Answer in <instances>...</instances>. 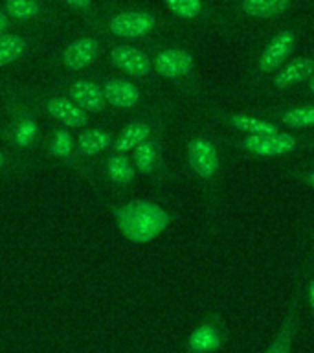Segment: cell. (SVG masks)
<instances>
[{
    "label": "cell",
    "mask_w": 314,
    "mask_h": 353,
    "mask_svg": "<svg viewBox=\"0 0 314 353\" xmlns=\"http://www.w3.org/2000/svg\"><path fill=\"white\" fill-rule=\"evenodd\" d=\"M110 59L118 68H121L127 74L134 77L147 76L151 70V61L142 50L134 48V46H127V44H118L110 52Z\"/></svg>",
    "instance_id": "5"
},
{
    "label": "cell",
    "mask_w": 314,
    "mask_h": 353,
    "mask_svg": "<svg viewBox=\"0 0 314 353\" xmlns=\"http://www.w3.org/2000/svg\"><path fill=\"white\" fill-rule=\"evenodd\" d=\"M105 101L120 109L134 107L140 101V90L132 83L123 79H109L103 87Z\"/></svg>",
    "instance_id": "10"
},
{
    "label": "cell",
    "mask_w": 314,
    "mask_h": 353,
    "mask_svg": "<svg viewBox=\"0 0 314 353\" xmlns=\"http://www.w3.org/2000/svg\"><path fill=\"white\" fill-rule=\"evenodd\" d=\"M52 153L55 154V157H61V159H65V157H68L72 151V138L70 134L66 131H57V134H55L54 142H52Z\"/></svg>",
    "instance_id": "25"
},
{
    "label": "cell",
    "mask_w": 314,
    "mask_h": 353,
    "mask_svg": "<svg viewBox=\"0 0 314 353\" xmlns=\"http://www.w3.org/2000/svg\"><path fill=\"white\" fill-rule=\"evenodd\" d=\"M289 0H242L241 10L253 19H270L289 10Z\"/></svg>",
    "instance_id": "15"
},
{
    "label": "cell",
    "mask_w": 314,
    "mask_h": 353,
    "mask_svg": "<svg viewBox=\"0 0 314 353\" xmlns=\"http://www.w3.org/2000/svg\"><path fill=\"white\" fill-rule=\"evenodd\" d=\"M149 134H151V129H149L147 123H143V121H132V123H129L121 131L120 137L116 138L114 149L120 151V153H127V151L142 145L143 142H147Z\"/></svg>",
    "instance_id": "14"
},
{
    "label": "cell",
    "mask_w": 314,
    "mask_h": 353,
    "mask_svg": "<svg viewBox=\"0 0 314 353\" xmlns=\"http://www.w3.org/2000/svg\"><path fill=\"white\" fill-rule=\"evenodd\" d=\"M48 112L52 118H55L61 123H65L66 127H85L88 123L87 112L83 109H79L74 101L65 98L52 99L48 103Z\"/></svg>",
    "instance_id": "11"
},
{
    "label": "cell",
    "mask_w": 314,
    "mask_h": 353,
    "mask_svg": "<svg viewBox=\"0 0 314 353\" xmlns=\"http://www.w3.org/2000/svg\"><path fill=\"white\" fill-rule=\"evenodd\" d=\"M311 74H314V61L308 59V57H300V59L291 61L289 65L283 68V70L275 76L274 87L283 90V88H289L296 83L307 79Z\"/></svg>",
    "instance_id": "12"
},
{
    "label": "cell",
    "mask_w": 314,
    "mask_h": 353,
    "mask_svg": "<svg viewBox=\"0 0 314 353\" xmlns=\"http://www.w3.org/2000/svg\"><path fill=\"white\" fill-rule=\"evenodd\" d=\"M308 90H311V92L314 94V74H313V76H311V81H308Z\"/></svg>",
    "instance_id": "30"
},
{
    "label": "cell",
    "mask_w": 314,
    "mask_h": 353,
    "mask_svg": "<svg viewBox=\"0 0 314 353\" xmlns=\"http://www.w3.org/2000/svg\"><path fill=\"white\" fill-rule=\"evenodd\" d=\"M107 175L114 182L127 184L134 179V168H132L131 160L123 157V154H114L110 157L107 162Z\"/></svg>",
    "instance_id": "20"
},
{
    "label": "cell",
    "mask_w": 314,
    "mask_h": 353,
    "mask_svg": "<svg viewBox=\"0 0 314 353\" xmlns=\"http://www.w3.org/2000/svg\"><path fill=\"white\" fill-rule=\"evenodd\" d=\"M193 66H195L193 55L184 50H164L154 59V68L164 77L187 76L193 70Z\"/></svg>",
    "instance_id": "6"
},
{
    "label": "cell",
    "mask_w": 314,
    "mask_h": 353,
    "mask_svg": "<svg viewBox=\"0 0 314 353\" xmlns=\"http://www.w3.org/2000/svg\"><path fill=\"white\" fill-rule=\"evenodd\" d=\"M296 333V305H292L281 324L278 335L272 339L263 353H292V341Z\"/></svg>",
    "instance_id": "13"
},
{
    "label": "cell",
    "mask_w": 314,
    "mask_h": 353,
    "mask_svg": "<svg viewBox=\"0 0 314 353\" xmlns=\"http://www.w3.org/2000/svg\"><path fill=\"white\" fill-rule=\"evenodd\" d=\"M6 26H8V19H6L4 13H2V11H0V35H2V33H4Z\"/></svg>",
    "instance_id": "29"
},
{
    "label": "cell",
    "mask_w": 314,
    "mask_h": 353,
    "mask_svg": "<svg viewBox=\"0 0 314 353\" xmlns=\"http://www.w3.org/2000/svg\"><path fill=\"white\" fill-rule=\"evenodd\" d=\"M66 4L74 6V8H77V10H85V8H88L90 6V0H65Z\"/></svg>",
    "instance_id": "27"
},
{
    "label": "cell",
    "mask_w": 314,
    "mask_h": 353,
    "mask_svg": "<svg viewBox=\"0 0 314 353\" xmlns=\"http://www.w3.org/2000/svg\"><path fill=\"white\" fill-rule=\"evenodd\" d=\"M26 50V41L19 35H0V66L17 61Z\"/></svg>",
    "instance_id": "19"
},
{
    "label": "cell",
    "mask_w": 314,
    "mask_h": 353,
    "mask_svg": "<svg viewBox=\"0 0 314 353\" xmlns=\"http://www.w3.org/2000/svg\"><path fill=\"white\" fill-rule=\"evenodd\" d=\"M281 121L286 127H294V129L314 127V105H303V107H294V109L286 110L285 114L281 116Z\"/></svg>",
    "instance_id": "21"
},
{
    "label": "cell",
    "mask_w": 314,
    "mask_h": 353,
    "mask_svg": "<svg viewBox=\"0 0 314 353\" xmlns=\"http://www.w3.org/2000/svg\"><path fill=\"white\" fill-rule=\"evenodd\" d=\"M35 132H37V125H35V121H32V120L22 121L21 125H19V131H17V134H15L17 143H19L21 148L28 145V143H32L33 137H35Z\"/></svg>",
    "instance_id": "26"
},
{
    "label": "cell",
    "mask_w": 314,
    "mask_h": 353,
    "mask_svg": "<svg viewBox=\"0 0 314 353\" xmlns=\"http://www.w3.org/2000/svg\"><path fill=\"white\" fill-rule=\"evenodd\" d=\"M98 55V41L96 39H77L68 44L63 54V63L68 70H81L96 59Z\"/></svg>",
    "instance_id": "9"
},
{
    "label": "cell",
    "mask_w": 314,
    "mask_h": 353,
    "mask_svg": "<svg viewBox=\"0 0 314 353\" xmlns=\"http://www.w3.org/2000/svg\"><path fill=\"white\" fill-rule=\"evenodd\" d=\"M220 346L219 331L213 325L202 324L189 336V350L193 353H211Z\"/></svg>",
    "instance_id": "16"
},
{
    "label": "cell",
    "mask_w": 314,
    "mask_h": 353,
    "mask_svg": "<svg viewBox=\"0 0 314 353\" xmlns=\"http://www.w3.org/2000/svg\"><path fill=\"white\" fill-rule=\"evenodd\" d=\"M165 6L182 19H195L200 13V0H165Z\"/></svg>",
    "instance_id": "24"
},
{
    "label": "cell",
    "mask_w": 314,
    "mask_h": 353,
    "mask_svg": "<svg viewBox=\"0 0 314 353\" xmlns=\"http://www.w3.org/2000/svg\"><path fill=\"white\" fill-rule=\"evenodd\" d=\"M187 162L191 170L202 179H211L219 170L217 149L206 138H193L187 145Z\"/></svg>",
    "instance_id": "3"
},
{
    "label": "cell",
    "mask_w": 314,
    "mask_h": 353,
    "mask_svg": "<svg viewBox=\"0 0 314 353\" xmlns=\"http://www.w3.org/2000/svg\"><path fill=\"white\" fill-rule=\"evenodd\" d=\"M110 32L123 39L145 37L154 28V17L145 11H125L110 21Z\"/></svg>",
    "instance_id": "4"
},
{
    "label": "cell",
    "mask_w": 314,
    "mask_h": 353,
    "mask_svg": "<svg viewBox=\"0 0 314 353\" xmlns=\"http://www.w3.org/2000/svg\"><path fill=\"white\" fill-rule=\"evenodd\" d=\"M242 145L247 151L258 157H281V154L292 153L296 149V138L286 132H274V134H263V137H247L242 140Z\"/></svg>",
    "instance_id": "2"
},
{
    "label": "cell",
    "mask_w": 314,
    "mask_h": 353,
    "mask_svg": "<svg viewBox=\"0 0 314 353\" xmlns=\"http://www.w3.org/2000/svg\"><path fill=\"white\" fill-rule=\"evenodd\" d=\"M134 165L138 168L140 173H149V171L154 168V162H156V157H158V149H156V143L147 140L143 142L142 145H138L134 149Z\"/></svg>",
    "instance_id": "22"
},
{
    "label": "cell",
    "mask_w": 314,
    "mask_h": 353,
    "mask_svg": "<svg viewBox=\"0 0 314 353\" xmlns=\"http://www.w3.org/2000/svg\"><path fill=\"white\" fill-rule=\"evenodd\" d=\"M70 94L74 103L79 109L88 110V112H99L107 105L103 96V88L96 85V83L87 81V79H77V81L72 83Z\"/></svg>",
    "instance_id": "8"
},
{
    "label": "cell",
    "mask_w": 314,
    "mask_h": 353,
    "mask_svg": "<svg viewBox=\"0 0 314 353\" xmlns=\"http://www.w3.org/2000/svg\"><path fill=\"white\" fill-rule=\"evenodd\" d=\"M2 164H4V154L0 153V168H2Z\"/></svg>",
    "instance_id": "31"
},
{
    "label": "cell",
    "mask_w": 314,
    "mask_h": 353,
    "mask_svg": "<svg viewBox=\"0 0 314 353\" xmlns=\"http://www.w3.org/2000/svg\"><path fill=\"white\" fill-rule=\"evenodd\" d=\"M6 11L15 19H33L39 13V6L35 0H8Z\"/></svg>",
    "instance_id": "23"
},
{
    "label": "cell",
    "mask_w": 314,
    "mask_h": 353,
    "mask_svg": "<svg viewBox=\"0 0 314 353\" xmlns=\"http://www.w3.org/2000/svg\"><path fill=\"white\" fill-rule=\"evenodd\" d=\"M308 302H311V309L314 313V280H311V283H308Z\"/></svg>",
    "instance_id": "28"
},
{
    "label": "cell",
    "mask_w": 314,
    "mask_h": 353,
    "mask_svg": "<svg viewBox=\"0 0 314 353\" xmlns=\"http://www.w3.org/2000/svg\"><path fill=\"white\" fill-rule=\"evenodd\" d=\"M118 228L127 239L147 243L158 237L169 226V215L158 204L147 201H132L116 212Z\"/></svg>",
    "instance_id": "1"
},
{
    "label": "cell",
    "mask_w": 314,
    "mask_h": 353,
    "mask_svg": "<svg viewBox=\"0 0 314 353\" xmlns=\"http://www.w3.org/2000/svg\"><path fill=\"white\" fill-rule=\"evenodd\" d=\"M110 143H112V138H110L109 132L94 129V131H88L79 137V151L85 157H94V154L110 148Z\"/></svg>",
    "instance_id": "18"
},
{
    "label": "cell",
    "mask_w": 314,
    "mask_h": 353,
    "mask_svg": "<svg viewBox=\"0 0 314 353\" xmlns=\"http://www.w3.org/2000/svg\"><path fill=\"white\" fill-rule=\"evenodd\" d=\"M311 184H313V186H314V173H313V175H311Z\"/></svg>",
    "instance_id": "32"
},
{
    "label": "cell",
    "mask_w": 314,
    "mask_h": 353,
    "mask_svg": "<svg viewBox=\"0 0 314 353\" xmlns=\"http://www.w3.org/2000/svg\"><path fill=\"white\" fill-rule=\"evenodd\" d=\"M230 121L237 131L248 132V137H263V134H274V132H280V127L274 125L272 121L261 120V118H253V116L236 114V116H231Z\"/></svg>",
    "instance_id": "17"
},
{
    "label": "cell",
    "mask_w": 314,
    "mask_h": 353,
    "mask_svg": "<svg viewBox=\"0 0 314 353\" xmlns=\"http://www.w3.org/2000/svg\"><path fill=\"white\" fill-rule=\"evenodd\" d=\"M294 48V35L291 32L278 33L263 50V54L259 57V70L272 72L291 55Z\"/></svg>",
    "instance_id": "7"
}]
</instances>
